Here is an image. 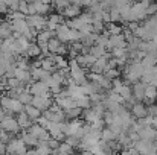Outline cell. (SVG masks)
Instances as JSON below:
<instances>
[{"label":"cell","instance_id":"45","mask_svg":"<svg viewBox=\"0 0 157 155\" xmlns=\"http://www.w3.org/2000/svg\"><path fill=\"white\" fill-rule=\"evenodd\" d=\"M46 143H48V146H49V148L53 151V149H56V148L59 146V143H61V142H58L56 138H52V137H51V138H49Z\"/></svg>","mask_w":157,"mask_h":155},{"label":"cell","instance_id":"31","mask_svg":"<svg viewBox=\"0 0 157 155\" xmlns=\"http://www.w3.org/2000/svg\"><path fill=\"white\" fill-rule=\"evenodd\" d=\"M108 14H110V21H111V23H116V24H119V23L122 21L121 12H119L116 8H110V9H108Z\"/></svg>","mask_w":157,"mask_h":155},{"label":"cell","instance_id":"29","mask_svg":"<svg viewBox=\"0 0 157 155\" xmlns=\"http://www.w3.org/2000/svg\"><path fill=\"white\" fill-rule=\"evenodd\" d=\"M63 43L56 38V37H53V38H51L49 41H48V50H49V53H52V55H55L56 52H58V49H59V46H61Z\"/></svg>","mask_w":157,"mask_h":155},{"label":"cell","instance_id":"22","mask_svg":"<svg viewBox=\"0 0 157 155\" xmlns=\"http://www.w3.org/2000/svg\"><path fill=\"white\" fill-rule=\"evenodd\" d=\"M25 113L28 114V117H29L32 122H35V120L43 114L38 108H35V106H34V105H31V103H29V105H25Z\"/></svg>","mask_w":157,"mask_h":155},{"label":"cell","instance_id":"55","mask_svg":"<svg viewBox=\"0 0 157 155\" xmlns=\"http://www.w3.org/2000/svg\"><path fill=\"white\" fill-rule=\"evenodd\" d=\"M40 2H43V3H46V5H51V3H53L55 0H40Z\"/></svg>","mask_w":157,"mask_h":155},{"label":"cell","instance_id":"13","mask_svg":"<svg viewBox=\"0 0 157 155\" xmlns=\"http://www.w3.org/2000/svg\"><path fill=\"white\" fill-rule=\"evenodd\" d=\"M41 68L46 70V72H49V73H55L58 70V67H56V64H55V61H53V58H52V53L49 56L41 58Z\"/></svg>","mask_w":157,"mask_h":155},{"label":"cell","instance_id":"52","mask_svg":"<svg viewBox=\"0 0 157 155\" xmlns=\"http://www.w3.org/2000/svg\"><path fill=\"white\" fill-rule=\"evenodd\" d=\"M151 126H153V128H154V129H156V131H157V117H153V122H151Z\"/></svg>","mask_w":157,"mask_h":155},{"label":"cell","instance_id":"36","mask_svg":"<svg viewBox=\"0 0 157 155\" xmlns=\"http://www.w3.org/2000/svg\"><path fill=\"white\" fill-rule=\"evenodd\" d=\"M102 75H104L107 79L113 81V79H116V78H119V76H121V70H119L117 67H116V68H108V70H105Z\"/></svg>","mask_w":157,"mask_h":155},{"label":"cell","instance_id":"58","mask_svg":"<svg viewBox=\"0 0 157 155\" xmlns=\"http://www.w3.org/2000/svg\"><path fill=\"white\" fill-rule=\"evenodd\" d=\"M154 73L157 75V65H154Z\"/></svg>","mask_w":157,"mask_h":155},{"label":"cell","instance_id":"54","mask_svg":"<svg viewBox=\"0 0 157 155\" xmlns=\"http://www.w3.org/2000/svg\"><path fill=\"white\" fill-rule=\"evenodd\" d=\"M67 2H69L70 5H78V6H79V2H81V0H67Z\"/></svg>","mask_w":157,"mask_h":155},{"label":"cell","instance_id":"24","mask_svg":"<svg viewBox=\"0 0 157 155\" xmlns=\"http://www.w3.org/2000/svg\"><path fill=\"white\" fill-rule=\"evenodd\" d=\"M82 114V109L79 106H73V108H69L64 111V116H66V120H73V119H79Z\"/></svg>","mask_w":157,"mask_h":155},{"label":"cell","instance_id":"41","mask_svg":"<svg viewBox=\"0 0 157 155\" xmlns=\"http://www.w3.org/2000/svg\"><path fill=\"white\" fill-rule=\"evenodd\" d=\"M18 11H20L21 14L28 15V14H29V3H28L26 0H20V3H18Z\"/></svg>","mask_w":157,"mask_h":155},{"label":"cell","instance_id":"19","mask_svg":"<svg viewBox=\"0 0 157 155\" xmlns=\"http://www.w3.org/2000/svg\"><path fill=\"white\" fill-rule=\"evenodd\" d=\"M12 37V29H11V21L5 20L0 23V40H6Z\"/></svg>","mask_w":157,"mask_h":155},{"label":"cell","instance_id":"1","mask_svg":"<svg viewBox=\"0 0 157 155\" xmlns=\"http://www.w3.org/2000/svg\"><path fill=\"white\" fill-rule=\"evenodd\" d=\"M0 129L6 131L12 135H17L18 132H21V129H20V126H18L14 116H5L3 119H0Z\"/></svg>","mask_w":157,"mask_h":155},{"label":"cell","instance_id":"44","mask_svg":"<svg viewBox=\"0 0 157 155\" xmlns=\"http://www.w3.org/2000/svg\"><path fill=\"white\" fill-rule=\"evenodd\" d=\"M35 123H38L40 126H43V128L46 129V128H48V125H49V120H48V119H46V117L41 114V116H40V117L35 120Z\"/></svg>","mask_w":157,"mask_h":155},{"label":"cell","instance_id":"46","mask_svg":"<svg viewBox=\"0 0 157 155\" xmlns=\"http://www.w3.org/2000/svg\"><path fill=\"white\" fill-rule=\"evenodd\" d=\"M148 108V114L153 116V117H157V103H151V105H147Z\"/></svg>","mask_w":157,"mask_h":155},{"label":"cell","instance_id":"10","mask_svg":"<svg viewBox=\"0 0 157 155\" xmlns=\"http://www.w3.org/2000/svg\"><path fill=\"white\" fill-rule=\"evenodd\" d=\"M145 87L147 84H144L142 81L136 82L131 85V90H133V98L136 99V102H144V98H145Z\"/></svg>","mask_w":157,"mask_h":155},{"label":"cell","instance_id":"39","mask_svg":"<svg viewBox=\"0 0 157 155\" xmlns=\"http://www.w3.org/2000/svg\"><path fill=\"white\" fill-rule=\"evenodd\" d=\"M78 17L81 18V21H82L84 24H92V23H93V15H92L90 12H81Z\"/></svg>","mask_w":157,"mask_h":155},{"label":"cell","instance_id":"33","mask_svg":"<svg viewBox=\"0 0 157 155\" xmlns=\"http://www.w3.org/2000/svg\"><path fill=\"white\" fill-rule=\"evenodd\" d=\"M76 102V106H79L81 109H87V108H90L92 106V102H90V99H89V96H81L79 99H76L75 101Z\"/></svg>","mask_w":157,"mask_h":155},{"label":"cell","instance_id":"53","mask_svg":"<svg viewBox=\"0 0 157 155\" xmlns=\"http://www.w3.org/2000/svg\"><path fill=\"white\" fill-rule=\"evenodd\" d=\"M150 18L153 20V23H154V24H156V26H157V12H156V14H154V15H151Z\"/></svg>","mask_w":157,"mask_h":155},{"label":"cell","instance_id":"12","mask_svg":"<svg viewBox=\"0 0 157 155\" xmlns=\"http://www.w3.org/2000/svg\"><path fill=\"white\" fill-rule=\"evenodd\" d=\"M137 134H139L140 140H151V142H154L157 137V131L153 126H145V128H142Z\"/></svg>","mask_w":157,"mask_h":155},{"label":"cell","instance_id":"35","mask_svg":"<svg viewBox=\"0 0 157 155\" xmlns=\"http://www.w3.org/2000/svg\"><path fill=\"white\" fill-rule=\"evenodd\" d=\"M52 5L55 6V9H56V14H59V15H61V14H63V11H64L70 3H69L67 0H55Z\"/></svg>","mask_w":157,"mask_h":155},{"label":"cell","instance_id":"6","mask_svg":"<svg viewBox=\"0 0 157 155\" xmlns=\"http://www.w3.org/2000/svg\"><path fill=\"white\" fill-rule=\"evenodd\" d=\"M52 103H53V98H52V96H34V98H32V102H31V105H34L35 108H38V109L43 113V111L49 109Z\"/></svg>","mask_w":157,"mask_h":155},{"label":"cell","instance_id":"11","mask_svg":"<svg viewBox=\"0 0 157 155\" xmlns=\"http://www.w3.org/2000/svg\"><path fill=\"white\" fill-rule=\"evenodd\" d=\"M157 101V87L148 84L145 87V98H144V103L145 105H151Z\"/></svg>","mask_w":157,"mask_h":155},{"label":"cell","instance_id":"30","mask_svg":"<svg viewBox=\"0 0 157 155\" xmlns=\"http://www.w3.org/2000/svg\"><path fill=\"white\" fill-rule=\"evenodd\" d=\"M89 53H90V55H93V56L98 59V58H101V56H105L107 49H105V47H101V46H98V44H95V46H92V47H90Z\"/></svg>","mask_w":157,"mask_h":155},{"label":"cell","instance_id":"38","mask_svg":"<svg viewBox=\"0 0 157 155\" xmlns=\"http://www.w3.org/2000/svg\"><path fill=\"white\" fill-rule=\"evenodd\" d=\"M92 29H93V32L95 34H102L105 29V24L102 20H93V23H92Z\"/></svg>","mask_w":157,"mask_h":155},{"label":"cell","instance_id":"49","mask_svg":"<svg viewBox=\"0 0 157 155\" xmlns=\"http://www.w3.org/2000/svg\"><path fill=\"white\" fill-rule=\"evenodd\" d=\"M0 155H6V145L0 142Z\"/></svg>","mask_w":157,"mask_h":155},{"label":"cell","instance_id":"28","mask_svg":"<svg viewBox=\"0 0 157 155\" xmlns=\"http://www.w3.org/2000/svg\"><path fill=\"white\" fill-rule=\"evenodd\" d=\"M142 65L144 67H154L157 65V59H156V55H153V53H147L144 58H142Z\"/></svg>","mask_w":157,"mask_h":155},{"label":"cell","instance_id":"23","mask_svg":"<svg viewBox=\"0 0 157 155\" xmlns=\"http://www.w3.org/2000/svg\"><path fill=\"white\" fill-rule=\"evenodd\" d=\"M32 5H34V9H35V14H38V15H46L49 11H51V5H46V3H43V2H32Z\"/></svg>","mask_w":157,"mask_h":155},{"label":"cell","instance_id":"37","mask_svg":"<svg viewBox=\"0 0 157 155\" xmlns=\"http://www.w3.org/2000/svg\"><path fill=\"white\" fill-rule=\"evenodd\" d=\"M52 58H53V61H55V64H56L58 68H66L67 64H69V61H67L64 56H61V55H52Z\"/></svg>","mask_w":157,"mask_h":155},{"label":"cell","instance_id":"14","mask_svg":"<svg viewBox=\"0 0 157 155\" xmlns=\"http://www.w3.org/2000/svg\"><path fill=\"white\" fill-rule=\"evenodd\" d=\"M17 123H18V126H20V129L21 131H26V129H29V126L34 123L29 117H28V114L25 113V111H21V113H18L17 114Z\"/></svg>","mask_w":157,"mask_h":155},{"label":"cell","instance_id":"32","mask_svg":"<svg viewBox=\"0 0 157 155\" xmlns=\"http://www.w3.org/2000/svg\"><path fill=\"white\" fill-rule=\"evenodd\" d=\"M64 143H67L69 146H72L73 149H78L79 145H81V138H78L76 135H67L64 138Z\"/></svg>","mask_w":157,"mask_h":155},{"label":"cell","instance_id":"40","mask_svg":"<svg viewBox=\"0 0 157 155\" xmlns=\"http://www.w3.org/2000/svg\"><path fill=\"white\" fill-rule=\"evenodd\" d=\"M127 47H116V49H111V58H121V56H125L127 55Z\"/></svg>","mask_w":157,"mask_h":155},{"label":"cell","instance_id":"17","mask_svg":"<svg viewBox=\"0 0 157 155\" xmlns=\"http://www.w3.org/2000/svg\"><path fill=\"white\" fill-rule=\"evenodd\" d=\"M15 78H17L20 82L26 84V85H31V84L34 82L32 78H31V72H29V70H20V68H17V70H15Z\"/></svg>","mask_w":157,"mask_h":155},{"label":"cell","instance_id":"27","mask_svg":"<svg viewBox=\"0 0 157 155\" xmlns=\"http://www.w3.org/2000/svg\"><path fill=\"white\" fill-rule=\"evenodd\" d=\"M104 31L108 35H117V34H122V26H119L116 23H107Z\"/></svg>","mask_w":157,"mask_h":155},{"label":"cell","instance_id":"42","mask_svg":"<svg viewBox=\"0 0 157 155\" xmlns=\"http://www.w3.org/2000/svg\"><path fill=\"white\" fill-rule=\"evenodd\" d=\"M12 137H14L12 134H9V132H6V131H2V129H0V142H2L3 145H8V143H9V140H11Z\"/></svg>","mask_w":157,"mask_h":155},{"label":"cell","instance_id":"59","mask_svg":"<svg viewBox=\"0 0 157 155\" xmlns=\"http://www.w3.org/2000/svg\"><path fill=\"white\" fill-rule=\"evenodd\" d=\"M0 52H2V40H0Z\"/></svg>","mask_w":157,"mask_h":155},{"label":"cell","instance_id":"3","mask_svg":"<svg viewBox=\"0 0 157 155\" xmlns=\"http://www.w3.org/2000/svg\"><path fill=\"white\" fill-rule=\"evenodd\" d=\"M26 23L29 28L35 29V31H43L46 29V17L44 15H38V14H34V15H26Z\"/></svg>","mask_w":157,"mask_h":155},{"label":"cell","instance_id":"57","mask_svg":"<svg viewBox=\"0 0 157 155\" xmlns=\"http://www.w3.org/2000/svg\"><path fill=\"white\" fill-rule=\"evenodd\" d=\"M131 3H136V2H140V0H130Z\"/></svg>","mask_w":157,"mask_h":155},{"label":"cell","instance_id":"9","mask_svg":"<svg viewBox=\"0 0 157 155\" xmlns=\"http://www.w3.org/2000/svg\"><path fill=\"white\" fill-rule=\"evenodd\" d=\"M130 113L134 119H142L145 116H148V108L144 102H136L131 108H130Z\"/></svg>","mask_w":157,"mask_h":155},{"label":"cell","instance_id":"20","mask_svg":"<svg viewBox=\"0 0 157 155\" xmlns=\"http://www.w3.org/2000/svg\"><path fill=\"white\" fill-rule=\"evenodd\" d=\"M79 14H81V6H78V5H69V6L63 11L61 15L69 17V18H75V17H78Z\"/></svg>","mask_w":157,"mask_h":155},{"label":"cell","instance_id":"2","mask_svg":"<svg viewBox=\"0 0 157 155\" xmlns=\"http://www.w3.org/2000/svg\"><path fill=\"white\" fill-rule=\"evenodd\" d=\"M28 151V146L23 143L20 137H12L9 143L6 145V154H15V155H25Z\"/></svg>","mask_w":157,"mask_h":155},{"label":"cell","instance_id":"26","mask_svg":"<svg viewBox=\"0 0 157 155\" xmlns=\"http://www.w3.org/2000/svg\"><path fill=\"white\" fill-rule=\"evenodd\" d=\"M116 134L107 126V128H102V131H101V140H104L105 143H108V142H113V140H116Z\"/></svg>","mask_w":157,"mask_h":155},{"label":"cell","instance_id":"5","mask_svg":"<svg viewBox=\"0 0 157 155\" xmlns=\"http://www.w3.org/2000/svg\"><path fill=\"white\" fill-rule=\"evenodd\" d=\"M26 131H29L35 138H38V142H48V140L51 138V134L48 132V129H44V128L40 126L38 123H32V125L29 126V129H26Z\"/></svg>","mask_w":157,"mask_h":155},{"label":"cell","instance_id":"15","mask_svg":"<svg viewBox=\"0 0 157 155\" xmlns=\"http://www.w3.org/2000/svg\"><path fill=\"white\" fill-rule=\"evenodd\" d=\"M20 138L23 140V143L28 148H37V145H38V138H35L29 131H21L20 132Z\"/></svg>","mask_w":157,"mask_h":155},{"label":"cell","instance_id":"43","mask_svg":"<svg viewBox=\"0 0 157 155\" xmlns=\"http://www.w3.org/2000/svg\"><path fill=\"white\" fill-rule=\"evenodd\" d=\"M156 12H157V3L156 2H151V3L148 5V8H147V15L151 17V15H154Z\"/></svg>","mask_w":157,"mask_h":155},{"label":"cell","instance_id":"25","mask_svg":"<svg viewBox=\"0 0 157 155\" xmlns=\"http://www.w3.org/2000/svg\"><path fill=\"white\" fill-rule=\"evenodd\" d=\"M53 37H56V34H55L53 31L43 29V31H38L35 41H49V40H51V38H53Z\"/></svg>","mask_w":157,"mask_h":155},{"label":"cell","instance_id":"21","mask_svg":"<svg viewBox=\"0 0 157 155\" xmlns=\"http://www.w3.org/2000/svg\"><path fill=\"white\" fill-rule=\"evenodd\" d=\"M25 55L28 56V58H40L41 56V50H40V47H38V44L37 43H29V46H28V49L25 52Z\"/></svg>","mask_w":157,"mask_h":155},{"label":"cell","instance_id":"18","mask_svg":"<svg viewBox=\"0 0 157 155\" xmlns=\"http://www.w3.org/2000/svg\"><path fill=\"white\" fill-rule=\"evenodd\" d=\"M11 29H12V32H20L23 35L29 29V26H28L26 20H14V21H11Z\"/></svg>","mask_w":157,"mask_h":155},{"label":"cell","instance_id":"8","mask_svg":"<svg viewBox=\"0 0 157 155\" xmlns=\"http://www.w3.org/2000/svg\"><path fill=\"white\" fill-rule=\"evenodd\" d=\"M116 47H127V41L124 38L122 34H117V35H110L108 37V44H107V49H116Z\"/></svg>","mask_w":157,"mask_h":155},{"label":"cell","instance_id":"56","mask_svg":"<svg viewBox=\"0 0 157 155\" xmlns=\"http://www.w3.org/2000/svg\"><path fill=\"white\" fill-rule=\"evenodd\" d=\"M90 2H92V5H93V3H101L102 0H90Z\"/></svg>","mask_w":157,"mask_h":155},{"label":"cell","instance_id":"4","mask_svg":"<svg viewBox=\"0 0 157 155\" xmlns=\"http://www.w3.org/2000/svg\"><path fill=\"white\" fill-rule=\"evenodd\" d=\"M28 90H29V93L32 96H52L51 91H49V87L44 82H41V81H34L28 87Z\"/></svg>","mask_w":157,"mask_h":155},{"label":"cell","instance_id":"51","mask_svg":"<svg viewBox=\"0 0 157 155\" xmlns=\"http://www.w3.org/2000/svg\"><path fill=\"white\" fill-rule=\"evenodd\" d=\"M79 155H95V154H93L90 149H84V151H81V154Z\"/></svg>","mask_w":157,"mask_h":155},{"label":"cell","instance_id":"7","mask_svg":"<svg viewBox=\"0 0 157 155\" xmlns=\"http://www.w3.org/2000/svg\"><path fill=\"white\" fill-rule=\"evenodd\" d=\"M43 116H44L49 122H55V123H63V122H66V116H64V111H63V109H58V111L46 109V111H43Z\"/></svg>","mask_w":157,"mask_h":155},{"label":"cell","instance_id":"48","mask_svg":"<svg viewBox=\"0 0 157 155\" xmlns=\"http://www.w3.org/2000/svg\"><path fill=\"white\" fill-rule=\"evenodd\" d=\"M90 5H92L90 0H81V2H79V6H81V8H89Z\"/></svg>","mask_w":157,"mask_h":155},{"label":"cell","instance_id":"34","mask_svg":"<svg viewBox=\"0 0 157 155\" xmlns=\"http://www.w3.org/2000/svg\"><path fill=\"white\" fill-rule=\"evenodd\" d=\"M32 98H34V96L29 93V90H25V91H21V93L18 94V98H17V99L23 103V105H29V103L32 102Z\"/></svg>","mask_w":157,"mask_h":155},{"label":"cell","instance_id":"60","mask_svg":"<svg viewBox=\"0 0 157 155\" xmlns=\"http://www.w3.org/2000/svg\"><path fill=\"white\" fill-rule=\"evenodd\" d=\"M156 59H157V52H156Z\"/></svg>","mask_w":157,"mask_h":155},{"label":"cell","instance_id":"47","mask_svg":"<svg viewBox=\"0 0 157 155\" xmlns=\"http://www.w3.org/2000/svg\"><path fill=\"white\" fill-rule=\"evenodd\" d=\"M108 128H110V129H111V131H113L116 135H119V134L122 132V128H121L119 125H114V123H111V125H108Z\"/></svg>","mask_w":157,"mask_h":155},{"label":"cell","instance_id":"50","mask_svg":"<svg viewBox=\"0 0 157 155\" xmlns=\"http://www.w3.org/2000/svg\"><path fill=\"white\" fill-rule=\"evenodd\" d=\"M128 151H130V155H140V152L136 148H128Z\"/></svg>","mask_w":157,"mask_h":155},{"label":"cell","instance_id":"16","mask_svg":"<svg viewBox=\"0 0 157 155\" xmlns=\"http://www.w3.org/2000/svg\"><path fill=\"white\" fill-rule=\"evenodd\" d=\"M81 117H82V120L84 122H87V123H95L96 120H99V119H102V117H99L95 111H93V108L90 106V108H87V109H82V114H81Z\"/></svg>","mask_w":157,"mask_h":155}]
</instances>
